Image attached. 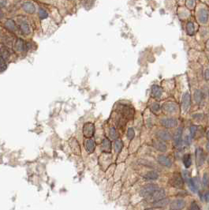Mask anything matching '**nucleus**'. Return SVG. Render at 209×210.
<instances>
[{"label": "nucleus", "mask_w": 209, "mask_h": 210, "mask_svg": "<svg viewBox=\"0 0 209 210\" xmlns=\"http://www.w3.org/2000/svg\"><path fill=\"white\" fill-rule=\"evenodd\" d=\"M157 189L158 186L155 184H148V185L144 186L141 189L140 194H141V196L144 197H148Z\"/></svg>", "instance_id": "1"}, {"label": "nucleus", "mask_w": 209, "mask_h": 210, "mask_svg": "<svg viewBox=\"0 0 209 210\" xmlns=\"http://www.w3.org/2000/svg\"><path fill=\"white\" fill-rule=\"evenodd\" d=\"M166 195L165 190L162 188H158L155 191H154L149 197H148V200L150 202H156L159 200L163 199Z\"/></svg>", "instance_id": "2"}, {"label": "nucleus", "mask_w": 209, "mask_h": 210, "mask_svg": "<svg viewBox=\"0 0 209 210\" xmlns=\"http://www.w3.org/2000/svg\"><path fill=\"white\" fill-rule=\"evenodd\" d=\"M94 133H95V126L93 123H85L83 127V134L84 137L87 138H90L91 137L93 136Z\"/></svg>", "instance_id": "3"}, {"label": "nucleus", "mask_w": 209, "mask_h": 210, "mask_svg": "<svg viewBox=\"0 0 209 210\" xmlns=\"http://www.w3.org/2000/svg\"><path fill=\"white\" fill-rule=\"evenodd\" d=\"M196 160L198 166H201L205 160V155L201 148H197L196 149Z\"/></svg>", "instance_id": "4"}, {"label": "nucleus", "mask_w": 209, "mask_h": 210, "mask_svg": "<svg viewBox=\"0 0 209 210\" xmlns=\"http://www.w3.org/2000/svg\"><path fill=\"white\" fill-rule=\"evenodd\" d=\"M185 202L183 199H175L171 203V208L172 210H182L185 207Z\"/></svg>", "instance_id": "5"}, {"label": "nucleus", "mask_w": 209, "mask_h": 210, "mask_svg": "<svg viewBox=\"0 0 209 210\" xmlns=\"http://www.w3.org/2000/svg\"><path fill=\"white\" fill-rule=\"evenodd\" d=\"M171 185L177 188H181L183 186V179L179 174H174L171 179Z\"/></svg>", "instance_id": "6"}, {"label": "nucleus", "mask_w": 209, "mask_h": 210, "mask_svg": "<svg viewBox=\"0 0 209 210\" xmlns=\"http://www.w3.org/2000/svg\"><path fill=\"white\" fill-rule=\"evenodd\" d=\"M161 124L167 128H173L178 125V121L175 119H163Z\"/></svg>", "instance_id": "7"}, {"label": "nucleus", "mask_w": 209, "mask_h": 210, "mask_svg": "<svg viewBox=\"0 0 209 210\" xmlns=\"http://www.w3.org/2000/svg\"><path fill=\"white\" fill-rule=\"evenodd\" d=\"M182 128L179 127L178 129L175 132V134L174 136V145L176 147H180L182 144Z\"/></svg>", "instance_id": "8"}, {"label": "nucleus", "mask_w": 209, "mask_h": 210, "mask_svg": "<svg viewBox=\"0 0 209 210\" xmlns=\"http://www.w3.org/2000/svg\"><path fill=\"white\" fill-rule=\"evenodd\" d=\"M157 161L158 163L160 164L161 165H163V166H165V167H171V164H172L171 159L164 155L159 156L157 157Z\"/></svg>", "instance_id": "9"}, {"label": "nucleus", "mask_w": 209, "mask_h": 210, "mask_svg": "<svg viewBox=\"0 0 209 210\" xmlns=\"http://www.w3.org/2000/svg\"><path fill=\"white\" fill-rule=\"evenodd\" d=\"M84 148L87 153H93L94 152L95 148V142L92 139H87L84 142Z\"/></svg>", "instance_id": "10"}, {"label": "nucleus", "mask_w": 209, "mask_h": 210, "mask_svg": "<svg viewBox=\"0 0 209 210\" xmlns=\"http://www.w3.org/2000/svg\"><path fill=\"white\" fill-rule=\"evenodd\" d=\"M163 112L168 114H172L174 112H176L177 105L174 103H167L163 105Z\"/></svg>", "instance_id": "11"}, {"label": "nucleus", "mask_w": 209, "mask_h": 210, "mask_svg": "<svg viewBox=\"0 0 209 210\" xmlns=\"http://www.w3.org/2000/svg\"><path fill=\"white\" fill-rule=\"evenodd\" d=\"M190 106V96L188 93H185L182 97V110L186 112Z\"/></svg>", "instance_id": "12"}, {"label": "nucleus", "mask_w": 209, "mask_h": 210, "mask_svg": "<svg viewBox=\"0 0 209 210\" xmlns=\"http://www.w3.org/2000/svg\"><path fill=\"white\" fill-rule=\"evenodd\" d=\"M156 136H157L158 138H160L161 141H163V142H165V141H169V140H171V134L169 133L168 131H166V130L158 131L157 134H156Z\"/></svg>", "instance_id": "13"}, {"label": "nucleus", "mask_w": 209, "mask_h": 210, "mask_svg": "<svg viewBox=\"0 0 209 210\" xmlns=\"http://www.w3.org/2000/svg\"><path fill=\"white\" fill-rule=\"evenodd\" d=\"M153 145L154 147L156 149L159 151L160 152H165L167 150V145L166 143L163 141H161V140H155V141H153Z\"/></svg>", "instance_id": "14"}, {"label": "nucleus", "mask_w": 209, "mask_h": 210, "mask_svg": "<svg viewBox=\"0 0 209 210\" xmlns=\"http://www.w3.org/2000/svg\"><path fill=\"white\" fill-rule=\"evenodd\" d=\"M23 9L24 10V11H26L29 14H33L36 11L35 6L33 5L32 3H29V2L24 3L23 4Z\"/></svg>", "instance_id": "15"}, {"label": "nucleus", "mask_w": 209, "mask_h": 210, "mask_svg": "<svg viewBox=\"0 0 209 210\" xmlns=\"http://www.w3.org/2000/svg\"><path fill=\"white\" fill-rule=\"evenodd\" d=\"M162 93H163V91H162V89L160 86L153 85L152 87V94L154 97H155V98L160 97Z\"/></svg>", "instance_id": "16"}, {"label": "nucleus", "mask_w": 209, "mask_h": 210, "mask_svg": "<svg viewBox=\"0 0 209 210\" xmlns=\"http://www.w3.org/2000/svg\"><path fill=\"white\" fill-rule=\"evenodd\" d=\"M199 20L201 23L205 24L208 20V14L205 10H201L199 13Z\"/></svg>", "instance_id": "17"}, {"label": "nucleus", "mask_w": 209, "mask_h": 210, "mask_svg": "<svg viewBox=\"0 0 209 210\" xmlns=\"http://www.w3.org/2000/svg\"><path fill=\"white\" fill-rule=\"evenodd\" d=\"M102 149L104 152H111V143L110 142V140L107 138L103 139V142H102Z\"/></svg>", "instance_id": "18"}, {"label": "nucleus", "mask_w": 209, "mask_h": 210, "mask_svg": "<svg viewBox=\"0 0 209 210\" xmlns=\"http://www.w3.org/2000/svg\"><path fill=\"white\" fill-rule=\"evenodd\" d=\"M204 99V93L200 89L196 90L195 93H194V100L197 103V104H200L202 102Z\"/></svg>", "instance_id": "19"}, {"label": "nucleus", "mask_w": 209, "mask_h": 210, "mask_svg": "<svg viewBox=\"0 0 209 210\" xmlns=\"http://www.w3.org/2000/svg\"><path fill=\"white\" fill-rule=\"evenodd\" d=\"M159 177L158 173L155 171H151V172H147L146 174L144 175V179H146L148 180H156Z\"/></svg>", "instance_id": "20"}, {"label": "nucleus", "mask_w": 209, "mask_h": 210, "mask_svg": "<svg viewBox=\"0 0 209 210\" xmlns=\"http://www.w3.org/2000/svg\"><path fill=\"white\" fill-rule=\"evenodd\" d=\"M20 29L22 31V33L25 34V35H28L31 33V30H30V27L29 24L27 22H22L21 24H20Z\"/></svg>", "instance_id": "21"}, {"label": "nucleus", "mask_w": 209, "mask_h": 210, "mask_svg": "<svg viewBox=\"0 0 209 210\" xmlns=\"http://www.w3.org/2000/svg\"><path fill=\"white\" fill-rule=\"evenodd\" d=\"M0 56L3 58V59L6 61L10 58V52L6 47H2L0 49Z\"/></svg>", "instance_id": "22"}, {"label": "nucleus", "mask_w": 209, "mask_h": 210, "mask_svg": "<svg viewBox=\"0 0 209 210\" xmlns=\"http://www.w3.org/2000/svg\"><path fill=\"white\" fill-rule=\"evenodd\" d=\"M152 203H153V204H152L153 206H155V207H163V206H165V205L168 204L169 200L167 199V198H163V199L159 200V201L152 202Z\"/></svg>", "instance_id": "23"}, {"label": "nucleus", "mask_w": 209, "mask_h": 210, "mask_svg": "<svg viewBox=\"0 0 209 210\" xmlns=\"http://www.w3.org/2000/svg\"><path fill=\"white\" fill-rule=\"evenodd\" d=\"M25 48V44H24V41L22 39H18L16 42V49L18 52H23L24 51Z\"/></svg>", "instance_id": "24"}, {"label": "nucleus", "mask_w": 209, "mask_h": 210, "mask_svg": "<svg viewBox=\"0 0 209 210\" xmlns=\"http://www.w3.org/2000/svg\"><path fill=\"white\" fill-rule=\"evenodd\" d=\"M6 27L8 29L11 30V31H14L16 29V25H15V22L11 19H8L5 23Z\"/></svg>", "instance_id": "25"}, {"label": "nucleus", "mask_w": 209, "mask_h": 210, "mask_svg": "<svg viewBox=\"0 0 209 210\" xmlns=\"http://www.w3.org/2000/svg\"><path fill=\"white\" fill-rule=\"evenodd\" d=\"M183 164L185 165V167H189L192 164V159L190 154H185L183 157Z\"/></svg>", "instance_id": "26"}, {"label": "nucleus", "mask_w": 209, "mask_h": 210, "mask_svg": "<svg viewBox=\"0 0 209 210\" xmlns=\"http://www.w3.org/2000/svg\"><path fill=\"white\" fill-rule=\"evenodd\" d=\"M122 149V142L120 140H116L114 142V150L116 153H120Z\"/></svg>", "instance_id": "27"}, {"label": "nucleus", "mask_w": 209, "mask_h": 210, "mask_svg": "<svg viewBox=\"0 0 209 210\" xmlns=\"http://www.w3.org/2000/svg\"><path fill=\"white\" fill-rule=\"evenodd\" d=\"M186 30H187V33L189 35H193V33H194V25H193L192 22H189L188 23L187 26H186Z\"/></svg>", "instance_id": "28"}, {"label": "nucleus", "mask_w": 209, "mask_h": 210, "mask_svg": "<svg viewBox=\"0 0 209 210\" xmlns=\"http://www.w3.org/2000/svg\"><path fill=\"white\" fill-rule=\"evenodd\" d=\"M39 16H40V19H45L48 17V14L45 10H44L43 8H40L39 10Z\"/></svg>", "instance_id": "29"}, {"label": "nucleus", "mask_w": 209, "mask_h": 210, "mask_svg": "<svg viewBox=\"0 0 209 210\" xmlns=\"http://www.w3.org/2000/svg\"><path fill=\"white\" fill-rule=\"evenodd\" d=\"M6 67H7V66H6V61L0 56V72L5 71L6 70Z\"/></svg>", "instance_id": "30"}, {"label": "nucleus", "mask_w": 209, "mask_h": 210, "mask_svg": "<svg viewBox=\"0 0 209 210\" xmlns=\"http://www.w3.org/2000/svg\"><path fill=\"white\" fill-rule=\"evenodd\" d=\"M196 127L195 126H190L189 128V137L190 138L192 139L196 135Z\"/></svg>", "instance_id": "31"}, {"label": "nucleus", "mask_w": 209, "mask_h": 210, "mask_svg": "<svg viewBox=\"0 0 209 210\" xmlns=\"http://www.w3.org/2000/svg\"><path fill=\"white\" fill-rule=\"evenodd\" d=\"M135 136V132L133 128H129L127 130V137L129 139H133Z\"/></svg>", "instance_id": "32"}, {"label": "nucleus", "mask_w": 209, "mask_h": 210, "mask_svg": "<svg viewBox=\"0 0 209 210\" xmlns=\"http://www.w3.org/2000/svg\"><path fill=\"white\" fill-rule=\"evenodd\" d=\"M110 136L113 139H116L117 137H118V133H117L115 128H113V127L111 128V130H110Z\"/></svg>", "instance_id": "33"}, {"label": "nucleus", "mask_w": 209, "mask_h": 210, "mask_svg": "<svg viewBox=\"0 0 209 210\" xmlns=\"http://www.w3.org/2000/svg\"><path fill=\"white\" fill-rule=\"evenodd\" d=\"M182 175H183V179H185V181L188 183V182L191 179V177H190L189 173L187 172V171H183L182 172Z\"/></svg>", "instance_id": "34"}, {"label": "nucleus", "mask_w": 209, "mask_h": 210, "mask_svg": "<svg viewBox=\"0 0 209 210\" xmlns=\"http://www.w3.org/2000/svg\"><path fill=\"white\" fill-rule=\"evenodd\" d=\"M203 183L205 186H208L209 184V178L208 174H204L203 176Z\"/></svg>", "instance_id": "35"}, {"label": "nucleus", "mask_w": 209, "mask_h": 210, "mask_svg": "<svg viewBox=\"0 0 209 210\" xmlns=\"http://www.w3.org/2000/svg\"><path fill=\"white\" fill-rule=\"evenodd\" d=\"M189 210H201V209H200L199 205L196 202H193L192 205H190Z\"/></svg>", "instance_id": "36"}, {"label": "nucleus", "mask_w": 209, "mask_h": 210, "mask_svg": "<svg viewBox=\"0 0 209 210\" xmlns=\"http://www.w3.org/2000/svg\"><path fill=\"white\" fill-rule=\"evenodd\" d=\"M160 105L158 104H152V109L153 112H158L159 110H160Z\"/></svg>", "instance_id": "37"}, {"label": "nucleus", "mask_w": 209, "mask_h": 210, "mask_svg": "<svg viewBox=\"0 0 209 210\" xmlns=\"http://www.w3.org/2000/svg\"><path fill=\"white\" fill-rule=\"evenodd\" d=\"M204 77L206 80H209V70H207L204 72Z\"/></svg>", "instance_id": "38"}, {"label": "nucleus", "mask_w": 209, "mask_h": 210, "mask_svg": "<svg viewBox=\"0 0 209 210\" xmlns=\"http://www.w3.org/2000/svg\"><path fill=\"white\" fill-rule=\"evenodd\" d=\"M205 200L208 201V202H209V192L205 194Z\"/></svg>", "instance_id": "39"}, {"label": "nucleus", "mask_w": 209, "mask_h": 210, "mask_svg": "<svg viewBox=\"0 0 209 210\" xmlns=\"http://www.w3.org/2000/svg\"><path fill=\"white\" fill-rule=\"evenodd\" d=\"M206 148H207V150L209 151V142L207 143V145H206Z\"/></svg>", "instance_id": "40"}, {"label": "nucleus", "mask_w": 209, "mask_h": 210, "mask_svg": "<svg viewBox=\"0 0 209 210\" xmlns=\"http://www.w3.org/2000/svg\"><path fill=\"white\" fill-rule=\"evenodd\" d=\"M1 17H3V14H0V18H1Z\"/></svg>", "instance_id": "41"}, {"label": "nucleus", "mask_w": 209, "mask_h": 210, "mask_svg": "<svg viewBox=\"0 0 209 210\" xmlns=\"http://www.w3.org/2000/svg\"><path fill=\"white\" fill-rule=\"evenodd\" d=\"M208 139H209V131L208 132Z\"/></svg>", "instance_id": "42"}, {"label": "nucleus", "mask_w": 209, "mask_h": 210, "mask_svg": "<svg viewBox=\"0 0 209 210\" xmlns=\"http://www.w3.org/2000/svg\"><path fill=\"white\" fill-rule=\"evenodd\" d=\"M146 210H154V209H146Z\"/></svg>", "instance_id": "43"}]
</instances>
